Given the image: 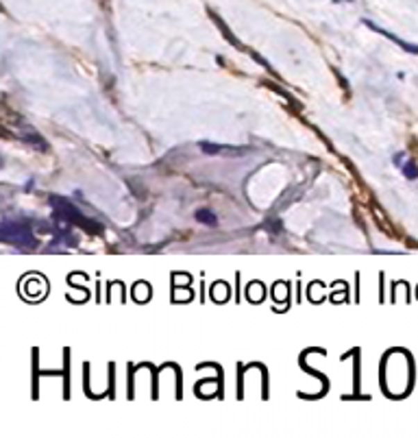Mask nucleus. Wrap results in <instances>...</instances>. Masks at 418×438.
<instances>
[{"label": "nucleus", "instance_id": "nucleus-1", "mask_svg": "<svg viewBox=\"0 0 418 438\" xmlns=\"http://www.w3.org/2000/svg\"><path fill=\"white\" fill-rule=\"evenodd\" d=\"M383 380L390 395H403L408 391L410 380H412V368H410V360L406 353L396 351L388 355L385 368H383Z\"/></svg>", "mask_w": 418, "mask_h": 438}, {"label": "nucleus", "instance_id": "nucleus-2", "mask_svg": "<svg viewBox=\"0 0 418 438\" xmlns=\"http://www.w3.org/2000/svg\"><path fill=\"white\" fill-rule=\"evenodd\" d=\"M53 205H55V216H57V220H61V225H78L90 232H101V227H96V222L87 220L81 212H78V207H74L66 199L55 197Z\"/></svg>", "mask_w": 418, "mask_h": 438}, {"label": "nucleus", "instance_id": "nucleus-3", "mask_svg": "<svg viewBox=\"0 0 418 438\" xmlns=\"http://www.w3.org/2000/svg\"><path fill=\"white\" fill-rule=\"evenodd\" d=\"M0 238H3L7 245L15 247H35V236L31 232V227L26 222H9L5 220L0 227Z\"/></svg>", "mask_w": 418, "mask_h": 438}, {"label": "nucleus", "instance_id": "nucleus-4", "mask_svg": "<svg viewBox=\"0 0 418 438\" xmlns=\"http://www.w3.org/2000/svg\"><path fill=\"white\" fill-rule=\"evenodd\" d=\"M364 24L366 26H371L375 33H379V35H383V38H388V40H392L394 44H399L401 48H403V51H408V53H412V55H418V46H414V44H410V42H403L401 38H396L394 33H390V31H385V29H381V26H377L375 22H371V20H364Z\"/></svg>", "mask_w": 418, "mask_h": 438}, {"label": "nucleus", "instance_id": "nucleus-5", "mask_svg": "<svg viewBox=\"0 0 418 438\" xmlns=\"http://www.w3.org/2000/svg\"><path fill=\"white\" fill-rule=\"evenodd\" d=\"M394 164L401 166V170H403V175L408 177V179H418V166L414 164L412 159L406 161V155H403V153H399V155L394 157Z\"/></svg>", "mask_w": 418, "mask_h": 438}, {"label": "nucleus", "instance_id": "nucleus-6", "mask_svg": "<svg viewBox=\"0 0 418 438\" xmlns=\"http://www.w3.org/2000/svg\"><path fill=\"white\" fill-rule=\"evenodd\" d=\"M201 151L207 153V155H218V153H242V149H233V146H222V144H207L203 142L201 144Z\"/></svg>", "mask_w": 418, "mask_h": 438}, {"label": "nucleus", "instance_id": "nucleus-7", "mask_svg": "<svg viewBox=\"0 0 418 438\" xmlns=\"http://www.w3.org/2000/svg\"><path fill=\"white\" fill-rule=\"evenodd\" d=\"M197 220L203 222V225H209V227H216L218 225V218L214 212H209V209H199L197 212Z\"/></svg>", "mask_w": 418, "mask_h": 438}]
</instances>
